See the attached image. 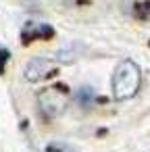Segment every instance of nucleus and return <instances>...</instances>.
I'll return each instance as SVG.
<instances>
[{
    "mask_svg": "<svg viewBox=\"0 0 150 152\" xmlns=\"http://www.w3.org/2000/svg\"><path fill=\"white\" fill-rule=\"evenodd\" d=\"M140 67L133 61H121L115 71H113V79H110V88H113V96L115 100H129L135 96L138 88H140Z\"/></svg>",
    "mask_w": 150,
    "mask_h": 152,
    "instance_id": "f257e3e1",
    "label": "nucleus"
},
{
    "mask_svg": "<svg viewBox=\"0 0 150 152\" xmlns=\"http://www.w3.org/2000/svg\"><path fill=\"white\" fill-rule=\"evenodd\" d=\"M67 94L61 88H48L38 96V106L46 117H56L65 110L67 106Z\"/></svg>",
    "mask_w": 150,
    "mask_h": 152,
    "instance_id": "f03ea898",
    "label": "nucleus"
},
{
    "mask_svg": "<svg viewBox=\"0 0 150 152\" xmlns=\"http://www.w3.org/2000/svg\"><path fill=\"white\" fill-rule=\"evenodd\" d=\"M54 73V61L46 58V56H36L25 65V79L31 83L44 81Z\"/></svg>",
    "mask_w": 150,
    "mask_h": 152,
    "instance_id": "7ed1b4c3",
    "label": "nucleus"
},
{
    "mask_svg": "<svg viewBox=\"0 0 150 152\" xmlns=\"http://www.w3.org/2000/svg\"><path fill=\"white\" fill-rule=\"evenodd\" d=\"M54 36V29L50 25H27L21 34L23 42H31V40H50Z\"/></svg>",
    "mask_w": 150,
    "mask_h": 152,
    "instance_id": "20e7f679",
    "label": "nucleus"
},
{
    "mask_svg": "<svg viewBox=\"0 0 150 152\" xmlns=\"http://www.w3.org/2000/svg\"><path fill=\"white\" fill-rule=\"evenodd\" d=\"M9 58H11V52H9V50H7L4 46H0V73H4Z\"/></svg>",
    "mask_w": 150,
    "mask_h": 152,
    "instance_id": "39448f33",
    "label": "nucleus"
}]
</instances>
